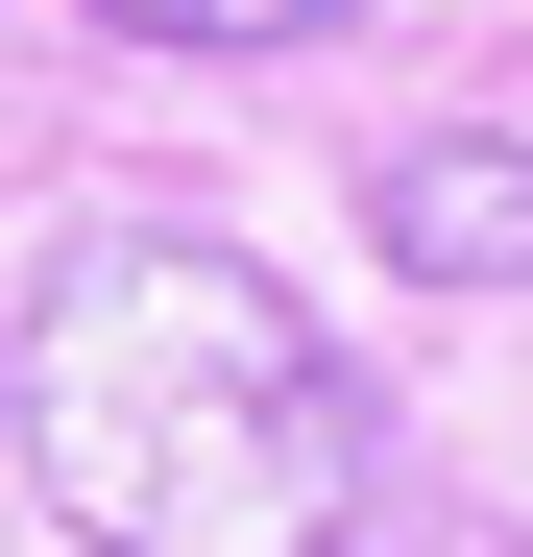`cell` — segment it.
I'll return each mask as SVG.
<instances>
[{
	"instance_id": "3",
	"label": "cell",
	"mask_w": 533,
	"mask_h": 557,
	"mask_svg": "<svg viewBox=\"0 0 533 557\" xmlns=\"http://www.w3.org/2000/svg\"><path fill=\"white\" fill-rule=\"evenodd\" d=\"M73 25H122V49H315L339 0H73Z\"/></svg>"
},
{
	"instance_id": "2",
	"label": "cell",
	"mask_w": 533,
	"mask_h": 557,
	"mask_svg": "<svg viewBox=\"0 0 533 557\" xmlns=\"http://www.w3.org/2000/svg\"><path fill=\"white\" fill-rule=\"evenodd\" d=\"M364 243L412 267V292H533V146L509 122H436L364 170Z\"/></svg>"
},
{
	"instance_id": "1",
	"label": "cell",
	"mask_w": 533,
	"mask_h": 557,
	"mask_svg": "<svg viewBox=\"0 0 533 557\" xmlns=\"http://www.w3.org/2000/svg\"><path fill=\"white\" fill-rule=\"evenodd\" d=\"M25 485L98 557H339L364 533V388L219 219H73L25 267Z\"/></svg>"
}]
</instances>
